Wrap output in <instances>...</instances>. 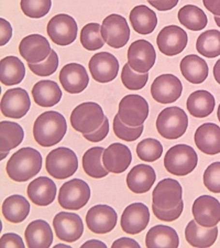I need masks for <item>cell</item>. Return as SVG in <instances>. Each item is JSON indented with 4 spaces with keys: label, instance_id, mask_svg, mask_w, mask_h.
I'll return each instance as SVG.
<instances>
[{
    "label": "cell",
    "instance_id": "obj_1",
    "mask_svg": "<svg viewBox=\"0 0 220 248\" xmlns=\"http://www.w3.org/2000/svg\"><path fill=\"white\" fill-rule=\"evenodd\" d=\"M67 131L66 119L58 111H45L35 119L33 137L40 146L52 147L62 141Z\"/></svg>",
    "mask_w": 220,
    "mask_h": 248
},
{
    "label": "cell",
    "instance_id": "obj_2",
    "mask_svg": "<svg viewBox=\"0 0 220 248\" xmlns=\"http://www.w3.org/2000/svg\"><path fill=\"white\" fill-rule=\"evenodd\" d=\"M42 169V155L33 148L26 147L15 153L8 160V177L15 182H26L37 175Z\"/></svg>",
    "mask_w": 220,
    "mask_h": 248
},
{
    "label": "cell",
    "instance_id": "obj_3",
    "mask_svg": "<svg viewBox=\"0 0 220 248\" xmlns=\"http://www.w3.org/2000/svg\"><path fill=\"white\" fill-rule=\"evenodd\" d=\"M198 155L189 145H176L170 148L164 157V167L171 174L185 177L197 167Z\"/></svg>",
    "mask_w": 220,
    "mask_h": 248
},
{
    "label": "cell",
    "instance_id": "obj_4",
    "mask_svg": "<svg viewBox=\"0 0 220 248\" xmlns=\"http://www.w3.org/2000/svg\"><path fill=\"white\" fill-rule=\"evenodd\" d=\"M106 116L101 105L94 102H86L76 106L71 114V124L78 133L90 134L97 130L105 122Z\"/></svg>",
    "mask_w": 220,
    "mask_h": 248
},
{
    "label": "cell",
    "instance_id": "obj_5",
    "mask_svg": "<svg viewBox=\"0 0 220 248\" xmlns=\"http://www.w3.org/2000/svg\"><path fill=\"white\" fill-rule=\"evenodd\" d=\"M189 127V117L181 107L164 108L157 119L158 133L163 138L175 140L181 138Z\"/></svg>",
    "mask_w": 220,
    "mask_h": 248
},
{
    "label": "cell",
    "instance_id": "obj_6",
    "mask_svg": "<svg viewBox=\"0 0 220 248\" xmlns=\"http://www.w3.org/2000/svg\"><path fill=\"white\" fill-rule=\"evenodd\" d=\"M78 169L77 155L70 148L59 147L52 150L46 157V171L58 180L70 178Z\"/></svg>",
    "mask_w": 220,
    "mask_h": 248
},
{
    "label": "cell",
    "instance_id": "obj_7",
    "mask_svg": "<svg viewBox=\"0 0 220 248\" xmlns=\"http://www.w3.org/2000/svg\"><path fill=\"white\" fill-rule=\"evenodd\" d=\"M90 199V187L81 179H73L61 186L59 191V203L63 209L77 211L83 209Z\"/></svg>",
    "mask_w": 220,
    "mask_h": 248
},
{
    "label": "cell",
    "instance_id": "obj_8",
    "mask_svg": "<svg viewBox=\"0 0 220 248\" xmlns=\"http://www.w3.org/2000/svg\"><path fill=\"white\" fill-rule=\"evenodd\" d=\"M118 116L126 125L139 127L149 116V104L140 95H127L119 103Z\"/></svg>",
    "mask_w": 220,
    "mask_h": 248
},
{
    "label": "cell",
    "instance_id": "obj_9",
    "mask_svg": "<svg viewBox=\"0 0 220 248\" xmlns=\"http://www.w3.org/2000/svg\"><path fill=\"white\" fill-rule=\"evenodd\" d=\"M77 23L75 19L65 14H59L52 18L46 27L50 39L57 46H70L77 37Z\"/></svg>",
    "mask_w": 220,
    "mask_h": 248
},
{
    "label": "cell",
    "instance_id": "obj_10",
    "mask_svg": "<svg viewBox=\"0 0 220 248\" xmlns=\"http://www.w3.org/2000/svg\"><path fill=\"white\" fill-rule=\"evenodd\" d=\"M101 31L105 42L114 49L123 47L130 39V28L126 18L117 14L103 19Z\"/></svg>",
    "mask_w": 220,
    "mask_h": 248
},
{
    "label": "cell",
    "instance_id": "obj_11",
    "mask_svg": "<svg viewBox=\"0 0 220 248\" xmlns=\"http://www.w3.org/2000/svg\"><path fill=\"white\" fill-rule=\"evenodd\" d=\"M157 52L147 40H137L128 49V64L138 73H147L154 66Z\"/></svg>",
    "mask_w": 220,
    "mask_h": 248
},
{
    "label": "cell",
    "instance_id": "obj_12",
    "mask_svg": "<svg viewBox=\"0 0 220 248\" xmlns=\"http://www.w3.org/2000/svg\"><path fill=\"white\" fill-rule=\"evenodd\" d=\"M183 198V187L177 180L163 179L154 187L152 205L159 209L170 210L177 206Z\"/></svg>",
    "mask_w": 220,
    "mask_h": 248
},
{
    "label": "cell",
    "instance_id": "obj_13",
    "mask_svg": "<svg viewBox=\"0 0 220 248\" xmlns=\"http://www.w3.org/2000/svg\"><path fill=\"white\" fill-rule=\"evenodd\" d=\"M53 227L58 238L66 243L78 241L84 233V224L81 217L71 212H59L55 215Z\"/></svg>",
    "mask_w": 220,
    "mask_h": 248
},
{
    "label": "cell",
    "instance_id": "obj_14",
    "mask_svg": "<svg viewBox=\"0 0 220 248\" xmlns=\"http://www.w3.org/2000/svg\"><path fill=\"white\" fill-rule=\"evenodd\" d=\"M183 85L181 79L173 74H163L154 79L151 85V95L161 104H172L181 97Z\"/></svg>",
    "mask_w": 220,
    "mask_h": 248
},
{
    "label": "cell",
    "instance_id": "obj_15",
    "mask_svg": "<svg viewBox=\"0 0 220 248\" xmlns=\"http://www.w3.org/2000/svg\"><path fill=\"white\" fill-rule=\"evenodd\" d=\"M31 107V101L29 94L21 87L17 89H9L2 95L1 114L6 117L19 119L26 116Z\"/></svg>",
    "mask_w": 220,
    "mask_h": 248
},
{
    "label": "cell",
    "instance_id": "obj_16",
    "mask_svg": "<svg viewBox=\"0 0 220 248\" xmlns=\"http://www.w3.org/2000/svg\"><path fill=\"white\" fill-rule=\"evenodd\" d=\"M118 217L109 205L99 204L88 210L86 214L87 227L95 234H107L117 225Z\"/></svg>",
    "mask_w": 220,
    "mask_h": 248
},
{
    "label": "cell",
    "instance_id": "obj_17",
    "mask_svg": "<svg viewBox=\"0 0 220 248\" xmlns=\"http://www.w3.org/2000/svg\"><path fill=\"white\" fill-rule=\"evenodd\" d=\"M189 42L185 30L177 26L164 27L157 38L159 50L167 57L182 53Z\"/></svg>",
    "mask_w": 220,
    "mask_h": 248
},
{
    "label": "cell",
    "instance_id": "obj_18",
    "mask_svg": "<svg viewBox=\"0 0 220 248\" xmlns=\"http://www.w3.org/2000/svg\"><path fill=\"white\" fill-rule=\"evenodd\" d=\"M89 71L93 79L98 83H109L117 78L119 62L109 52H101L93 55L89 61Z\"/></svg>",
    "mask_w": 220,
    "mask_h": 248
},
{
    "label": "cell",
    "instance_id": "obj_19",
    "mask_svg": "<svg viewBox=\"0 0 220 248\" xmlns=\"http://www.w3.org/2000/svg\"><path fill=\"white\" fill-rule=\"evenodd\" d=\"M150 222V211L143 203H132L128 205L120 219L123 232L130 235H137L147 229Z\"/></svg>",
    "mask_w": 220,
    "mask_h": 248
},
{
    "label": "cell",
    "instance_id": "obj_20",
    "mask_svg": "<svg viewBox=\"0 0 220 248\" xmlns=\"http://www.w3.org/2000/svg\"><path fill=\"white\" fill-rule=\"evenodd\" d=\"M191 212L195 221L202 226L214 227L220 222V203L211 195H202L196 199Z\"/></svg>",
    "mask_w": 220,
    "mask_h": 248
},
{
    "label": "cell",
    "instance_id": "obj_21",
    "mask_svg": "<svg viewBox=\"0 0 220 248\" xmlns=\"http://www.w3.org/2000/svg\"><path fill=\"white\" fill-rule=\"evenodd\" d=\"M19 52L28 63H40L45 61L52 49L49 41L41 34H30L21 40Z\"/></svg>",
    "mask_w": 220,
    "mask_h": 248
},
{
    "label": "cell",
    "instance_id": "obj_22",
    "mask_svg": "<svg viewBox=\"0 0 220 248\" xmlns=\"http://www.w3.org/2000/svg\"><path fill=\"white\" fill-rule=\"evenodd\" d=\"M59 82L67 93L79 94L88 86L89 77L82 64L70 63L59 72Z\"/></svg>",
    "mask_w": 220,
    "mask_h": 248
},
{
    "label": "cell",
    "instance_id": "obj_23",
    "mask_svg": "<svg viewBox=\"0 0 220 248\" xmlns=\"http://www.w3.org/2000/svg\"><path fill=\"white\" fill-rule=\"evenodd\" d=\"M132 161V155L129 148L123 143H111L103 150V165L111 173H122Z\"/></svg>",
    "mask_w": 220,
    "mask_h": 248
},
{
    "label": "cell",
    "instance_id": "obj_24",
    "mask_svg": "<svg viewBox=\"0 0 220 248\" xmlns=\"http://www.w3.org/2000/svg\"><path fill=\"white\" fill-rule=\"evenodd\" d=\"M194 140L198 150L214 155L220 154V127L213 123H206L196 130Z\"/></svg>",
    "mask_w": 220,
    "mask_h": 248
},
{
    "label": "cell",
    "instance_id": "obj_25",
    "mask_svg": "<svg viewBox=\"0 0 220 248\" xmlns=\"http://www.w3.org/2000/svg\"><path fill=\"white\" fill-rule=\"evenodd\" d=\"M30 201L39 206H47L53 203L58 189L53 180L46 177H39L33 180L27 189Z\"/></svg>",
    "mask_w": 220,
    "mask_h": 248
},
{
    "label": "cell",
    "instance_id": "obj_26",
    "mask_svg": "<svg viewBox=\"0 0 220 248\" xmlns=\"http://www.w3.org/2000/svg\"><path fill=\"white\" fill-rule=\"evenodd\" d=\"M157 174L152 167L137 165L127 175L128 189L135 194H143L153 186Z\"/></svg>",
    "mask_w": 220,
    "mask_h": 248
},
{
    "label": "cell",
    "instance_id": "obj_27",
    "mask_svg": "<svg viewBox=\"0 0 220 248\" xmlns=\"http://www.w3.org/2000/svg\"><path fill=\"white\" fill-rule=\"evenodd\" d=\"M218 236V227H205L195 221H191L185 229V238L191 247H211Z\"/></svg>",
    "mask_w": 220,
    "mask_h": 248
},
{
    "label": "cell",
    "instance_id": "obj_28",
    "mask_svg": "<svg viewBox=\"0 0 220 248\" xmlns=\"http://www.w3.org/2000/svg\"><path fill=\"white\" fill-rule=\"evenodd\" d=\"M25 237L28 247L46 248L53 243V233L49 223L43 219H37L27 226Z\"/></svg>",
    "mask_w": 220,
    "mask_h": 248
},
{
    "label": "cell",
    "instance_id": "obj_29",
    "mask_svg": "<svg viewBox=\"0 0 220 248\" xmlns=\"http://www.w3.org/2000/svg\"><path fill=\"white\" fill-rule=\"evenodd\" d=\"M32 96L37 105L41 107H53L62 98V91L57 82L50 79H42L34 84Z\"/></svg>",
    "mask_w": 220,
    "mask_h": 248
},
{
    "label": "cell",
    "instance_id": "obj_30",
    "mask_svg": "<svg viewBox=\"0 0 220 248\" xmlns=\"http://www.w3.org/2000/svg\"><path fill=\"white\" fill-rule=\"evenodd\" d=\"M179 69L186 81L193 84H202L205 82L208 78V71H209L205 60L196 54L186 55L181 61Z\"/></svg>",
    "mask_w": 220,
    "mask_h": 248
},
{
    "label": "cell",
    "instance_id": "obj_31",
    "mask_svg": "<svg viewBox=\"0 0 220 248\" xmlns=\"http://www.w3.org/2000/svg\"><path fill=\"white\" fill-rule=\"evenodd\" d=\"M129 19L133 30L142 35L152 33L158 26L157 15L153 10L145 5L134 7L131 10Z\"/></svg>",
    "mask_w": 220,
    "mask_h": 248
},
{
    "label": "cell",
    "instance_id": "obj_32",
    "mask_svg": "<svg viewBox=\"0 0 220 248\" xmlns=\"http://www.w3.org/2000/svg\"><path fill=\"white\" fill-rule=\"evenodd\" d=\"M30 203L20 194H14L5 199L2 203V215L8 222L18 224L25 221L30 213Z\"/></svg>",
    "mask_w": 220,
    "mask_h": 248
},
{
    "label": "cell",
    "instance_id": "obj_33",
    "mask_svg": "<svg viewBox=\"0 0 220 248\" xmlns=\"http://www.w3.org/2000/svg\"><path fill=\"white\" fill-rule=\"evenodd\" d=\"M26 77V66L17 57H6L0 61V82L6 86L21 83Z\"/></svg>",
    "mask_w": 220,
    "mask_h": 248
},
{
    "label": "cell",
    "instance_id": "obj_34",
    "mask_svg": "<svg viewBox=\"0 0 220 248\" xmlns=\"http://www.w3.org/2000/svg\"><path fill=\"white\" fill-rule=\"evenodd\" d=\"M179 245V238L174 229L165 225L153 226L147 232L146 246L147 248H176Z\"/></svg>",
    "mask_w": 220,
    "mask_h": 248
},
{
    "label": "cell",
    "instance_id": "obj_35",
    "mask_svg": "<svg viewBox=\"0 0 220 248\" xmlns=\"http://www.w3.org/2000/svg\"><path fill=\"white\" fill-rule=\"evenodd\" d=\"M186 106L191 116L197 118H205L214 111L216 101L213 94L201 90L194 92L189 96Z\"/></svg>",
    "mask_w": 220,
    "mask_h": 248
},
{
    "label": "cell",
    "instance_id": "obj_36",
    "mask_svg": "<svg viewBox=\"0 0 220 248\" xmlns=\"http://www.w3.org/2000/svg\"><path fill=\"white\" fill-rule=\"evenodd\" d=\"M25 131L17 123H0V150L1 153H9L23 141Z\"/></svg>",
    "mask_w": 220,
    "mask_h": 248
},
{
    "label": "cell",
    "instance_id": "obj_37",
    "mask_svg": "<svg viewBox=\"0 0 220 248\" xmlns=\"http://www.w3.org/2000/svg\"><path fill=\"white\" fill-rule=\"evenodd\" d=\"M103 147H94L88 149L83 155V169L88 177L94 179L105 178L109 173L105 167L102 165L103 154Z\"/></svg>",
    "mask_w": 220,
    "mask_h": 248
},
{
    "label": "cell",
    "instance_id": "obj_38",
    "mask_svg": "<svg viewBox=\"0 0 220 248\" xmlns=\"http://www.w3.org/2000/svg\"><path fill=\"white\" fill-rule=\"evenodd\" d=\"M178 20L181 25L191 31H201L205 29L208 23L206 14L201 8L194 5H186L178 11Z\"/></svg>",
    "mask_w": 220,
    "mask_h": 248
},
{
    "label": "cell",
    "instance_id": "obj_39",
    "mask_svg": "<svg viewBox=\"0 0 220 248\" xmlns=\"http://www.w3.org/2000/svg\"><path fill=\"white\" fill-rule=\"evenodd\" d=\"M198 53L208 59H214L220 55V31L207 30L199 35L196 41Z\"/></svg>",
    "mask_w": 220,
    "mask_h": 248
},
{
    "label": "cell",
    "instance_id": "obj_40",
    "mask_svg": "<svg viewBox=\"0 0 220 248\" xmlns=\"http://www.w3.org/2000/svg\"><path fill=\"white\" fill-rule=\"evenodd\" d=\"M102 26L99 23H88L83 27L81 32V43L84 49L96 51L105 46V40L102 35Z\"/></svg>",
    "mask_w": 220,
    "mask_h": 248
},
{
    "label": "cell",
    "instance_id": "obj_41",
    "mask_svg": "<svg viewBox=\"0 0 220 248\" xmlns=\"http://www.w3.org/2000/svg\"><path fill=\"white\" fill-rule=\"evenodd\" d=\"M135 151H137L139 159L146 162H154L161 158L163 154V146L157 139L147 138L138 143Z\"/></svg>",
    "mask_w": 220,
    "mask_h": 248
},
{
    "label": "cell",
    "instance_id": "obj_42",
    "mask_svg": "<svg viewBox=\"0 0 220 248\" xmlns=\"http://www.w3.org/2000/svg\"><path fill=\"white\" fill-rule=\"evenodd\" d=\"M20 7L27 17L40 19L50 13L52 0H21Z\"/></svg>",
    "mask_w": 220,
    "mask_h": 248
},
{
    "label": "cell",
    "instance_id": "obj_43",
    "mask_svg": "<svg viewBox=\"0 0 220 248\" xmlns=\"http://www.w3.org/2000/svg\"><path fill=\"white\" fill-rule=\"evenodd\" d=\"M147 79H149V73H138L132 70L128 63L125 64L121 71V82L128 90H142L147 85Z\"/></svg>",
    "mask_w": 220,
    "mask_h": 248
},
{
    "label": "cell",
    "instance_id": "obj_44",
    "mask_svg": "<svg viewBox=\"0 0 220 248\" xmlns=\"http://www.w3.org/2000/svg\"><path fill=\"white\" fill-rule=\"evenodd\" d=\"M114 133L117 136L119 139L123 140V141H135L138 138H140V136L143 133V125L139 126V127H130L126 125L121 119L119 118L118 114L115 116L114 118Z\"/></svg>",
    "mask_w": 220,
    "mask_h": 248
},
{
    "label": "cell",
    "instance_id": "obj_45",
    "mask_svg": "<svg viewBox=\"0 0 220 248\" xmlns=\"http://www.w3.org/2000/svg\"><path fill=\"white\" fill-rule=\"evenodd\" d=\"M29 64L30 70L32 73L35 75H39V77L45 78L50 77V75L54 74L57 72L59 67V57L58 53L54 50H52L51 54L49 55L45 61L40 62V63H28Z\"/></svg>",
    "mask_w": 220,
    "mask_h": 248
},
{
    "label": "cell",
    "instance_id": "obj_46",
    "mask_svg": "<svg viewBox=\"0 0 220 248\" xmlns=\"http://www.w3.org/2000/svg\"><path fill=\"white\" fill-rule=\"evenodd\" d=\"M204 185L213 193H220V162H214L204 172Z\"/></svg>",
    "mask_w": 220,
    "mask_h": 248
},
{
    "label": "cell",
    "instance_id": "obj_47",
    "mask_svg": "<svg viewBox=\"0 0 220 248\" xmlns=\"http://www.w3.org/2000/svg\"><path fill=\"white\" fill-rule=\"evenodd\" d=\"M152 209H153L154 217L158 219H160V221L173 222V221H176V219L182 215L183 210H184V202L182 200L177 206H175L173 209H170V210L159 209V207H157L155 205H152Z\"/></svg>",
    "mask_w": 220,
    "mask_h": 248
},
{
    "label": "cell",
    "instance_id": "obj_48",
    "mask_svg": "<svg viewBox=\"0 0 220 248\" xmlns=\"http://www.w3.org/2000/svg\"><path fill=\"white\" fill-rule=\"evenodd\" d=\"M108 133H109V121L108 118H105V122L103 123V125L98 128L97 130L93 131L90 134H84V138L90 142H99L103 141V139L107 137Z\"/></svg>",
    "mask_w": 220,
    "mask_h": 248
},
{
    "label": "cell",
    "instance_id": "obj_49",
    "mask_svg": "<svg viewBox=\"0 0 220 248\" xmlns=\"http://www.w3.org/2000/svg\"><path fill=\"white\" fill-rule=\"evenodd\" d=\"M0 247H17V248H23L25 247V243H23L22 238L20 237L18 234L15 233H7L3 234L0 238Z\"/></svg>",
    "mask_w": 220,
    "mask_h": 248
},
{
    "label": "cell",
    "instance_id": "obj_50",
    "mask_svg": "<svg viewBox=\"0 0 220 248\" xmlns=\"http://www.w3.org/2000/svg\"><path fill=\"white\" fill-rule=\"evenodd\" d=\"M13 37V27L6 19H0V46H6Z\"/></svg>",
    "mask_w": 220,
    "mask_h": 248
},
{
    "label": "cell",
    "instance_id": "obj_51",
    "mask_svg": "<svg viewBox=\"0 0 220 248\" xmlns=\"http://www.w3.org/2000/svg\"><path fill=\"white\" fill-rule=\"evenodd\" d=\"M179 0H149V3L160 11L172 10L177 6Z\"/></svg>",
    "mask_w": 220,
    "mask_h": 248
},
{
    "label": "cell",
    "instance_id": "obj_52",
    "mask_svg": "<svg viewBox=\"0 0 220 248\" xmlns=\"http://www.w3.org/2000/svg\"><path fill=\"white\" fill-rule=\"evenodd\" d=\"M113 248H118V247H140V244L134 241L132 238H127V237H121L117 239V241L113 243Z\"/></svg>",
    "mask_w": 220,
    "mask_h": 248
},
{
    "label": "cell",
    "instance_id": "obj_53",
    "mask_svg": "<svg viewBox=\"0 0 220 248\" xmlns=\"http://www.w3.org/2000/svg\"><path fill=\"white\" fill-rule=\"evenodd\" d=\"M203 3L209 13L220 17V0H203Z\"/></svg>",
    "mask_w": 220,
    "mask_h": 248
},
{
    "label": "cell",
    "instance_id": "obj_54",
    "mask_svg": "<svg viewBox=\"0 0 220 248\" xmlns=\"http://www.w3.org/2000/svg\"><path fill=\"white\" fill-rule=\"evenodd\" d=\"M82 247H102V248H106L107 246H106L105 243L93 239V241H88L86 243H84Z\"/></svg>",
    "mask_w": 220,
    "mask_h": 248
},
{
    "label": "cell",
    "instance_id": "obj_55",
    "mask_svg": "<svg viewBox=\"0 0 220 248\" xmlns=\"http://www.w3.org/2000/svg\"><path fill=\"white\" fill-rule=\"evenodd\" d=\"M214 77H215L216 82H217L220 85V59L217 62H216L215 66H214Z\"/></svg>",
    "mask_w": 220,
    "mask_h": 248
},
{
    "label": "cell",
    "instance_id": "obj_56",
    "mask_svg": "<svg viewBox=\"0 0 220 248\" xmlns=\"http://www.w3.org/2000/svg\"><path fill=\"white\" fill-rule=\"evenodd\" d=\"M57 248H71V246H69V245H66V244H58L57 246H55Z\"/></svg>",
    "mask_w": 220,
    "mask_h": 248
},
{
    "label": "cell",
    "instance_id": "obj_57",
    "mask_svg": "<svg viewBox=\"0 0 220 248\" xmlns=\"http://www.w3.org/2000/svg\"><path fill=\"white\" fill-rule=\"evenodd\" d=\"M215 22L216 25H217L219 28H220V17H218V16H215Z\"/></svg>",
    "mask_w": 220,
    "mask_h": 248
},
{
    "label": "cell",
    "instance_id": "obj_58",
    "mask_svg": "<svg viewBox=\"0 0 220 248\" xmlns=\"http://www.w3.org/2000/svg\"><path fill=\"white\" fill-rule=\"evenodd\" d=\"M217 117H218V121L220 123V105L218 106V110H217Z\"/></svg>",
    "mask_w": 220,
    "mask_h": 248
},
{
    "label": "cell",
    "instance_id": "obj_59",
    "mask_svg": "<svg viewBox=\"0 0 220 248\" xmlns=\"http://www.w3.org/2000/svg\"><path fill=\"white\" fill-rule=\"evenodd\" d=\"M7 154H8V153H1V160H2V159H5V158H6V155H7Z\"/></svg>",
    "mask_w": 220,
    "mask_h": 248
},
{
    "label": "cell",
    "instance_id": "obj_60",
    "mask_svg": "<svg viewBox=\"0 0 220 248\" xmlns=\"http://www.w3.org/2000/svg\"><path fill=\"white\" fill-rule=\"evenodd\" d=\"M147 1H149V0H147Z\"/></svg>",
    "mask_w": 220,
    "mask_h": 248
}]
</instances>
